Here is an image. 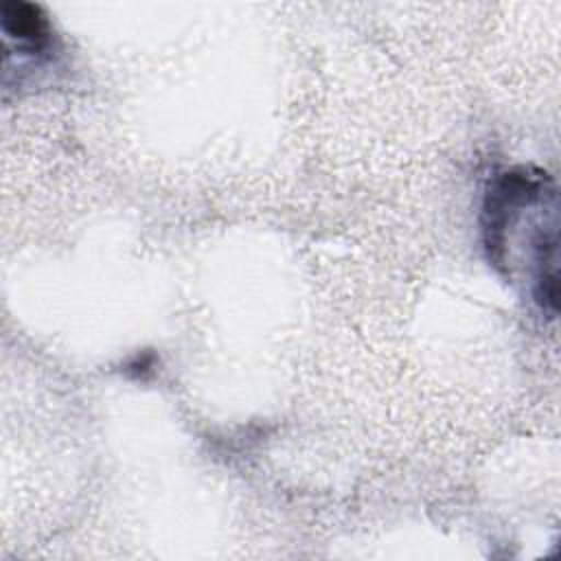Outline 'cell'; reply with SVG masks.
<instances>
[{
	"label": "cell",
	"mask_w": 561,
	"mask_h": 561,
	"mask_svg": "<svg viewBox=\"0 0 561 561\" xmlns=\"http://www.w3.org/2000/svg\"><path fill=\"white\" fill-rule=\"evenodd\" d=\"M2 31L9 39L18 44V50L39 53L50 44V24L46 20V13L31 2H4Z\"/></svg>",
	"instance_id": "1"
}]
</instances>
